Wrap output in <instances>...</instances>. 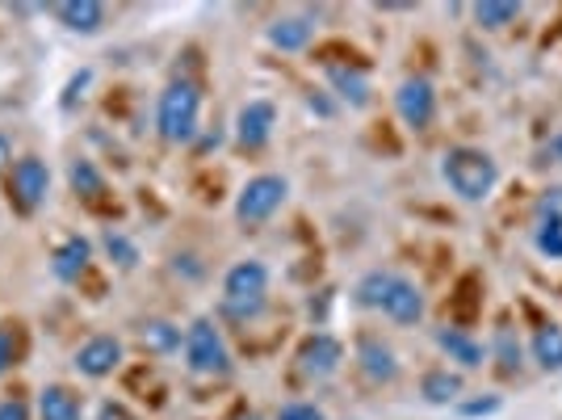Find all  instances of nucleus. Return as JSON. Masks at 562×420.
I'll return each instance as SVG.
<instances>
[{"instance_id": "nucleus-20", "label": "nucleus", "mask_w": 562, "mask_h": 420, "mask_svg": "<svg viewBox=\"0 0 562 420\" xmlns=\"http://www.w3.org/2000/svg\"><path fill=\"white\" fill-rule=\"evenodd\" d=\"M139 345L147 353H177L186 345V336H181V328L172 324V320H143Z\"/></svg>"}, {"instance_id": "nucleus-13", "label": "nucleus", "mask_w": 562, "mask_h": 420, "mask_svg": "<svg viewBox=\"0 0 562 420\" xmlns=\"http://www.w3.org/2000/svg\"><path fill=\"white\" fill-rule=\"evenodd\" d=\"M93 265V240L89 235H68L55 253H50V274L59 281H80Z\"/></svg>"}, {"instance_id": "nucleus-18", "label": "nucleus", "mask_w": 562, "mask_h": 420, "mask_svg": "<svg viewBox=\"0 0 562 420\" xmlns=\"http://www.w3.org/2000/svg\"><path fill=\"white\" fill-rule=\"evenodd\" d=\"M420 396L432 408H449V404H462V374L441 366V371H428L420 378Z\"/></svg>"}, {"instance_id": "nucleus-25", "label": "nucleus", "mask_w": 562, "mask_h": 420, "mask_svg": "<svg viewBox=\"0 0 562 420\" xmlns=\"http://www.w3.org/2000/svg\"><path fill=\"white\" fill-rule=\"evenodd\" d=\"M101 244H105V253H110V261H114L117 269H135V265H139V248H135L131 235H122L110 228V232L101 235Z\"/></svg>"}, {"instance_id": "nucleus-2", "label": "nucleus", "mask_w": 562, "mask_h": 420, "mask_svg": "<svg viewBox=\"0 0 562 420\" xmlns=\"http://www.w3.org/2000/svg\"><path fill=\"white\" fill-rule=\"evenodd\" d=\"M269 303V265L265 261H235L223 274V316L239 324L257 320Z\"/></svg>"}, {"instance_id": "nucleus-27", "label": "nucleus", "mask_w": 562, "mask_h": 420, "mask_svg": "<svg viewBox=\"0 0 562 420\" xmlns=\"http://www.w3.org/2000/svg\"><path fill=\"white\" fill-rule=\"evenodd\" d=\"M495 362H499V371L504 374L520 371V345L513 341V332H508V328H499V332H495Z\"/></svg>"}, {"instance_id": "nucleus-28", "label": "nucleus", "mask_w": 562, "mask_h": 420, "mask_svg": "<svg viewBox=\"0 0 562 420\" xmlns=\"http://www.w3.org/2000/svg\"><path fill=\"white\" fill-rule=\"evenodd\" d=\"M273 420H328V417H324V408L311 404V399H290V404H281Z\"/></svg>"}, {"instance_id": "nucleus-26", "label": "nucleus", "mask_w": 562, "mask_h": 420, "mask_svg": "<svg viewBox=\"0 0 562 420\" xmlns=\"http://www.w3.org/2000/svg\"><path fill=\"white\" fill-rule=\"evenodd\" d=\"M538 253H546L550 261H562V214H550V219H541Z\"/></svg>"}, {"instance_id": "nucleus-24", "label": "nucleus", "mask_w": 562, "mask_h": 420, "mask_svg": "<svg viewBox=\"0 0 562 420\" xmlns=\"http://www.w3.org/2000/svg\"><path fill=\"white\" fill-rule=\"evenodd\" d=\"M516 18H520V4H513V0H483V4H474V22L483 25V30H508Z\"/></svg>"}, {"instance_id": "nucleus-5", "label": "nucleus", "mask_w": 562, "mask_h": 420, "mask_svg": "<svg viewBox=\"0 0 562 420\" xmlns=\"http://www.w3.org/2000/svg\"><path fill=\"white\" fill-rule=\"evenodd\" d=\"M50 194V168L43 156H22V161H13V168L4 173V198H9V207L13 214H38V207L47 202Z\"/></svg>"}, {"instance_id": "nucleus-29", "label": "nucleus", "mask_w": 562, "mask_h": 420, "mask_svg": "<svg viewBox=\"0 0 562 420\" xmlns=\"http://www.w3.org/2000/svg\"><path fill=\"white\" fill-rule=\"evenodd\" d=\"M18 366V332L13 328H0V378Z\"/></svg>"}, {"instance_id": "nucleus-30", "label": "nucleus", "mask_w": 562, "mask_h": 420, "mask_svg": "<svg viewBox=\"0 0 562 420\" xmlns=\"http://www.w3.org/2000/svg\"><path fill=\"white\" fill-rule=\"evenodd\" d=\"M0 420H34V412L22 396H4L0 399Z\"/></svg>"}, {"instance_id": "nucleus-35", "label": "nucleus", "mask_w": 562, "mask_h": 420, "mask_svg": "<svg viewBox=\"0 0 562 420\" xmlns=\"http://www.w3.org/2000/svg\"><path fill=\"white\" fill-rule=\"evenodd\" d=\"M554 152H559V156H562V135H559V140H554Z\"/></svg>"}, {"instance_id": "nucleus-16", "label": "nucleus", "mask_w": 562, "mask_h": 420, "mask_svg": "<svg viewBox=\"0 0 562 420\" xmlns=\"http://www.w3.org/2000/svg\"><path fill=\"white\" fill-rule=\"evenodd\" d=\"M38 420H85V399L68 383H47L38 391Z\"/></svg>"}, {"instance_id": "nucleus-22", "label": "nucleus", "mask_w": 562, "mask_h": 420, "mask_svg": "<svg viewBox=\"0 0 562 420\" xmlns=\"http://www.w3.org/2000/svg\"><path fill=\"white\" fill-rule=\"evenodd\" d=\"M395 278H398V274H391V269H370L366 278L352 286V303H357V307H378V311H382V303H386V295H391Z\"/></svg>"}, {"instance_id": "nucleus-12", "label": "nucleus", "mask_w": 562, "mask_h": 420, "mask_svg": "<svg viewBox=\"0 0 562 420\" xmlns=\"http://www.w3.org/2000/svg\"><path fill=\"white\" fill-rule=\"evenodd\" d=\"M432 341H437V350L446 353L453 366H462V371H479L483 362H487V350H483V341L479 336H470L467 328H437L432 332Z\"/></svg>"}, {"instance_id": "nucleus-8", "label": "nucleus", "mask_w": 562, "mask_h": 420, "mask_svg": "<svg viewBox=\"0 0 562 420\" xmlns=\"http://www.w3.org/2000/svg\"><path fill=\"white\" fill-rule=\"evenodd\" d=\"M294 362H299V371L306 378H331V374L345 366V345L331 332H311V336H303Z\"/></svg>"}, {"instance_id": "nucleus-6", "label": "nucleus", "mask_w": 562, "mask_h": 420, "mask_svg": "<svg viewBox=\"0 0 562 420\" xmlns=\"http://www.w3.org/2000/svg\"><path fill=\"white\" fill-rule=\"evenodd\" d=\"M285 194H290L285 177H278V173H257V177H248V186L239 189V198H235V219L244 228H257V223L278 214Z\"/></svg>"}, {"instance_id": "nucleus-9", "label": "nucleus", "mask_w": 562, "mask_h": 420, "mask_svg": "<svg viewBox=\"0 0 562 420\" xmlns=\"http://www.w3.org/2000/svg\"><path fill=\"white\" fill-rule=\"evenodd\" d=\"M273 126H278V110H273V101H244L239 106V114H235V143L244 147V152H260L265 143L273 140Z\"/></svg>"}, {"instance_id": "nucleus-19", "label": "nucleus", "mask_w": 562, "mask_h": 420, "mask_svg": "<svg viewBox=\"0 0 562 420\" xmlns=\"http://www.w3.org/2000/svg\"><path fill=\"white\" fill-rule=\"evenodd\" d=\"M269 47H278V51H306L311 47V38H315V25L306 22V18H278V22L269 25Z\"/></svg>"}, {"instance_id": "nucleus-4", "label": "nucleus", "mask_w": 562, "mask_h": 420, "mask_svg": "<svg viewBox=\"0 0 562 420\" xmlns=\"http://www.w3.org/2000/svg\"><path fill=\"white\" fill-rule=\"evenodd\" d=\"M186 366L202 378H227L232 374V350H227V336L218 332L214 320H193L186 328Z\"/></svg>"}, {"instance_id": "nucleus-7", "label": "nucleus", "mask_w": 562, "mask_h": 420, "mask_svg": "<svg viewBox=\"0 0 562 420\" xmlns=\"http://www.w3.org/2000/svg\"><path fill=\"white\" fill-rule=\"evenodd\" d=\"M395 110L403 118V126L412 131H428L437 122V89L428 76H407L395 89Z\"/></svg>"}, {"instance_id": "nucleus-10", "label": "nucleus", "mask_w": 562, "mask_h": 420, "mask_svg": "<svg viewBox=\"0 0 562 420\" xmlns=\"http://www.w3.org/2000/svg\"><path fill=\"white\" fill-rule=\"evenodd\" d=\"M122 357H126V350H122V341L117 336H89L80 350H76V357H71V366L85 374V378H93V383H101V378H110V374L122 366Z\"/></svg>"}, {"instance_id": "nucleus-15", "label": "nucleus", "mask_w": 562, "mask_h": 420, "mask_svg": "<svg viewBox=\"0 0 562 420\" xmlns=\"http://www.w3.org/2000/svg\"><path fill=\"white\" fill-rule=\"evenodd\" d=\"M324 76H328L331 93L340 97L345 106H352V110L370 106V76L357 68V64H328Z\"/></svg>"}, {"instance_id": "nucleus-33", "label": "nucleus", "mask_w": 562, "mask_h": 420, "mask_svg": "<svg viewBox=\"0 0 562 420\" xmlns=\"http://www.w3.org/2000/svg\"><path fill=\"white\" fill-rule=\"evenodd\" d=\"M9 168H13V143L0 135V177H4Z\"/></svg>"}, {"instance_id": "nucleus-11", "label": "nucleus", "mask_w": 562, "mask_h": 420, "mask_svg": "<svg viewBox=\"0 0 562 420\" xmlns=\"http://www.w3.org/2000/svg\"><path fill=\"white\" fill-rule=\"evenodd\" d=\"M357 371L366 374L374 387H386L398 378V353L382 336H361L357 341Z\"/></svg>"}, {"instance_id": "nucleus-32", "label": "nucleus", "mask_w": 562, "mask_h": 420, "mask_svg": "<svg viewBox=\"0 0 562 420\" xmlns=\"http://www.w3.org/2000/svg\"><path fill=\"white\" fill-rule=\"evenodd\" d=\"M97 420H135V417H131V408H126V404H117V399H105V404L97 408Z\"/></svg>"}, {"instance_id": "nucleus-34", "label": "nucleus", "mask_w": 562, "mask_h": 420, "mask_svg": "<svg viewBox=\"0 0 562 420\" xmlns=\"http://www.w3.org/2000/svg\"><path fill=\"white\" fill-rule=\"evenodd\" d=\"M232 420H265V417H260V412H235Z\"/></svg>"}, {"instance_id": "nucleus-14", "label": "nucleus", "mask_w": 562, "mask_h": 420, "mask_svg": "<svg viewBox=\"0 0 562 420\" xmlns=\"http://www.w3.org/2000/svg\"><path fill=\"white\" fill-rule=\"evenodd\" d=\"M50 13L71 34H101V25H105V4L101 0H59Z\"/></svg>"}, {"instance_id": "nucleus-21", "label": "nucleus", "mask_w": 562, "mask_h": 420, "mask_svg": "<svg viewBox=\"0 0 562 420\" xmlns=\"http://www.w3.org/2000/svg\"><path fill=\"white\" fill-rule=\"evenodd\" d=\"M533 350V362H538L546 374H559L562 371V328L559 324H541L529 341Z\"/></svg>"}, {"instance_id": "nucleus-23", "label": "nucleus", "mask_w": 562, "mask_h": 420, "mask_svg": "<svg viewBox=\"0 0 562 420\" xmlns=\"http://www.w3.org/2000/svg\"><path fill=\"white\" fill-rule=\"evenodd\" d=\"M68 186H71V194L76 198H101L105 194V173L97 168L93 161H71L68 164Z\"/></svg>"}, {"instance_id": "nucleus-17", "label": "nucleus", "mask_w": 562, "mask_h": 420, "mask_svg": "<svg viewBox=\"0 0 562 420\" xmlns=\"http://www.w3.org/2000/svg\"><path fill=\"white\" fill-rule=\"evenodd\" d=\"M382 316H386V320H395V324H420L424 320L420 286H416V281H407V278H395L391 295H386V303H382Z\"/></svg>"}, {"instance_id": "nucleus-1", "label": "nucleus", "mask_w": 562, "mask_h": 420, "mask_svg": "<svg viewBox=\"0 0 562 420\" xmlns=\"http://www.w3.org/2000/svg\"><path fill=\"white\" fill-rule=\"evenodd\" d=\"M441 177L462 202H487L499 186V164L483 147H449L441 156Z\"/></svg>"}, {"instance_id": "nucleus-3", "label": "nucleus", "mask_w": 562, "mask_h": 420, "mask_svg": "<svg viewBox=\"0 0 562 420\" xmlns=\"http://www.w3.org/2000/svg\"><path fill=\"white\" fill-rule=\"evenodd\" d=\"M202 122V89L193 80H172L156 101V131L165 143H193Z\"/></svg>"}, {"instance_id": "nucleus-31", "label": "nucleus", "mask_w": 562, "mask_h": 420, "mask_svg": "<svg viewBox=\"0 0 562 420\" xmlns=\"http://www.w3.org/2000/svg\"><path fill=\"white\" fill-rule=\"evenodd\" d=\"M462 417H487V412H499V399H470V404H458Z\"/></svg>"}]
</instances>
